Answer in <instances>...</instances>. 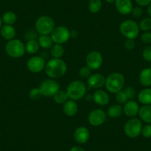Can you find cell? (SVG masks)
<instances>
[{"mask_svg": "<svg viewBox=\"0 0 151 151\" xmlns=\"http://www.w3.org/2000/svg\"><path fill=\"white\" fill-rule=\"evenodd\" d=\"M67 69L68 67L65 61L62 59L53 58L46 63L45 72L49 78L55 79L65 76L67 72Z\"/></svg>", "mask_w": 151, "mask_h": 151, "instance_id": "6da1fadb", "label": "cell"}, {"mask_svg": "<svg viewBox=\"0 0 151 151\" xmlns=\"http://www.w3.org/2000/svg\"><path fill=\"white\" fill-rule=\"evenodd\" d=\"M125 79L121 73H113L107 76L105 80V88L110 93H116L123 89Z\"/></svg>", "mask_w": 151, "mask_h": 151, "instance_id": "7a4b0ae2", "label": "cell"}, {"mask_svg": "<svg viewBox=\"0 0 151 151\" xmlns=\"http://www.w3.org/2000/svg\"><path fill=\"white\" fill-rule=\"evenodd\" d=\"M70 99L79 101L85 96L87 92V86L80 80H74L68 85L66 90Z\"/></svg>", "mask_w": 151, "mask_h": 151, "instance_id": "3957f363", "label": "cell"}, {"mask_svg": "<svg viewBox=\"0 0 151 151\" xmlns=\"http://www.w3.org/2000/svg\"><path fill=\"white\" fill-rule=\"evenodd\" d=\"M55 27L54 20L49 16L39 17L35 23V29L40 35H50Z\"/></svg>", "mask_w": 151, "mask_h": 151, "instance_id": "277c9868", "label": "cell"}, {"mask_svg": "<svg viewBox=\"0 0 151 151\" xmlns=\"http://www.w3.org/2000/svg\"><path fill=\"white\" fill-rule=\"evenodd\" d=\"M120 33L127 39L135 40L139 34V24L133 20L127 19L123 21L119 25Z\"/></svg>", "mask_w": 151, "mask_h": 151, "instance_id": "5b68a950", "label": "cell"}, {"mask_svg": "<svg viewBox=\"0 0 151 151\" xmlns=\"http://www.w3.org/2000/svg\"><path fill=\"white\" fill-rule=\"evenodd\" d=\"M7 54L12 58H20L25 53V45L19 40H10L5 45Z\"/></svg>", "mask_w": 151, "mask_h": 151, "instance_id": "8992f818", "label": "cell"}, {"mask_svg": "<svg viewBox=\"0 0 151 151\" xmlns=\"http://www.w3.org/2000/svg\"><path fill=\"white\" fill-rule=\"evenodd\" d=\"M142 127L143 126L140 119L137 118H131L124 124V133L129 138H136L142 133Z\"/></svg>", "mask_w": 151, "mask_h": 151, "instance_id": "52a82bcc", "label": "cell"}, {"mask_svg": "<svg viewBox=\"0 0 151 151\" xmlns=\"http://www.w3.org/2000/svg\"><path fill=\"white\" fill-rule=\"evenodd\" d=\"M53 43L55 44L62 45L66 43L70 40V31L65 26H58L54 28L50 34Z\"/></svg>", "mask_w": 151, "mask_h": 151, "instance_id": "ba28073f", "label": "cell"}, {"mask_svg": "<svg viewBox=\"0 0 151 151\" xmlns=\"http://www.w3.org/2000/svg\"><path fill=\"white\" fill-rule=\"evenodd\" d=\"M40 89L43 96L51 97L55 95L58 91L60 90V85L53 79H45L40 84Z\"/></svg>", "mask_w": 151, "mask_h": 151, "instance_id": "9c48e42d", "label": "cell"}, {"mask_svg": "<svg viewBox=\"0 0 151 151\" xmlns=\"http://www.w3.org/2000/svg\"><path fill=\"white\" fill-rule=\"evenodd\" d=\"M45 65V60L44 58L40 56H32L27 60L26 64L27 70L33 73H38L44 70Z\"/></svg>", "mask_w": 151, "mask_h": 151, "instance_id": "30bf717a", "label": "cell"}, {"mask_svg": "<svg viewBox=\"0 0 151 151\" xmlns=\"http://www.w3.org/2000/svg\"><path fill=\"white\" fill-rule=\"evenodd\" d=\"M86 65L91 70H96L101 68L103 63V56L97 50H93L90 52L86 56Z\"/></svg>", "mask_w": 151, "mask_h": 151, "instance_id": "8fae6325", "label": "cell"}, {"mask_svg": "<svg viewBox=\"0 0 151 151\" xmlns=\"http://www.w3.org/2000/svg\"><path fill=\"white\" fill-rule=\"evenodd\" d=\"M107 119V113L99 108L91 110L88 115V122L93 127H99L103 124Z\"/></svg>", "mask_w": 151, "mask_h": 151, "instance_id": "7c38bea8", "label": "cell"}, {"mask_svg": "<svg viewBox=\"0 0 151 151\" xmlns=\"http://www.w3.org/2000/svg\"><path fill=\"white\" fill-rule=\"evenodd\" d=\"M73 137L77 143L81 144V145L87 143L90 139L89 130L83 126L77 127L74 131Z\"/></svg>", "mask_w": 151, "mask_h": 151, "instance_id": "4fadbf2b", "label": "cell"}, {"mask_svg": "<svg viewBox=\"0 0 151 151\" xmlns=\"http://www.w3.org/2000/svg\"><path fill=\"white\" fill-rule=\"evenodd\" d=\"M105 77L101 73L91 74L88 79V86L94 89H100L105 85Z\"/></svg>", "mask_w": 151, "mask_h": 151, "instance_id": "5bb4252c", "label": "cell"}, {"mask_svg": "<svg viewBox=\"0 0 151 151\" xmlns=\"http://www.w3.org/2000/svg\"><path fill=\"white\" fill-rule=\"evenodd\" d=\"M115 7L116 11L122 15L130 14L133 8L131 0H116Z\"/></svg>", "mask_w": 151, "mask_h": 151, "instance_id": "9a60e30c", "label": "cell"}, {"mask_svg": "<svg viewBox=\"0 0 151 151\" xmlns=\"http://www.w3.org/2000/svg\"><path fill=\"white\" fill-rule=\"evenodd\" d=\"M139 109H140V107H139V104L136 101H133V100H129L124 104L123 113L127 116L133 118V117L136 116L137 114H139Z\"/></svg>", "mask_w": 151, "mask_h": 151, "instance_id": "2e32d148", "label": "cell"}, {"mask_svg": "<svg viewBox=\"0 0 151 151\" xmlns=\"http://www.w3.org/2000/svg\"><path fill=\"white\" fill-rule=\"evenodd\" d=\"M93 99L94 102L99 106L107 105L110 101V96L106 91L98 89L94 92L93 95Z\"/></svg>", "mask_w": 151, "mask_h": 151, "instance_id": "e0dca14e", "label": "cell"}, {"mask_svg": "<svg viewBox=\"0 0 151 151\" xmlns=\"http://www.w3.org/2000/svg\"><path fill=\"white\" fill-rule=\"evenodd\" d=\"M63 112L67 116L72 117L77 113L78 104L76 101L72 99H68L63 104Z\"/></svg>", "mask_w": 151, "mask_h": 151, "instance_id": "ac0fdd59", "label": "cell"}, {"mask_svg": "<svg viewBox=\"0 0 151 151\" xmlns=\"http://www.w3.org/2000/svg\"><path fill=\"white\" fill-rule=\"evenodd\" d=\"M16 33H17V31H16L15 27L10 24H5V25L2 26L0 29V34L4 40H8V41L14 40Z\"/></svg>", "mask_w": 151, "mask_h": 151, "instance_id": "d6986e66", "label": "cell"}, {"mask_svg": "<svg viewBox=\"0 0 151 151\" xmlns=\"http://www.w3.org/2000/svg\"><path fill=\"white\" fill-rule=\"evenodd\" d=\"M141 119L147 124H151V104L143 105L139 111Z\"/></svg>", "mask_w": 151, "mask_h": 151, "instance_id": "ffe728a7", "label": "cell"}, {"mask_svg": "<svg viewBox=\"0 0 151 151\" xmlns=\"http://www.w3.org/2000/svg\"><path fill=\"white\" fill-rule=\"evenodd\" d=\"M139 82L143 86L149 87L151 85V68H145L139 74Z\"/></svg>", "mask_w": 151, "mask_h": 151, "instance_id": "44dd1931", "label": "cell"}, {"mask_svg": "<svg viewBox=\"0 0 151 151\" xmlns=\"http://www.w3.org/2000/svg\"><path fill=\"white\" fill-rule=\"evenodd\" d=\"M122 113L123 107L121 104H115L110 106L107 111V115L112 119L119 118V117L121 116Z\"/></svg>", "mask_w": 151, "mask_h": 151, "instance_id": "7402d4cb", "label": "cell"}, {"mask_svg": "<svg viewBox=\"0 0 151 151\" xmlns=\"http://www.w3.org/2000/svg\"><path fill=\"white\" fill-rule=\"evenodd\" d=\"M138 100L144 105L151 104V88H145L138 94Z\"/></svg>", "mask_w": 151, "mask_h": 151, "instance_id": "603a6c76", "label": "cell"}, {"mask_svg": "<svg viewBox=\"0 0 151 151\" xmlns=\"http://www.w3.org/2000/svg\"><path fill=\"white\" fill-rule=\"evenodd\" d=\"M37 40L40 47L44 49H50L53 45V42L50 35H40Z\"/></svg>", "mask_w": 151, "mask_h": 151, "instance_id": "cb8c5ba5", "label": "cell"}, {"mask_svg": "<svg viewBox=\"0 0 151 151\" xmlns=\"http://www.w3.org/2000/svg\"><path fill=\"white\" fill-rule=\"evenodd\" d=\"M40 45L37 40H29L25 45V52L28 54H35L39 51Z\"/></svg>", "mask_w": 151, "mask_h": 151, "instance_id": "d4e9b609", "label": "cell"}, {"mask_svg": "<svg viewBox=\"0 0 151 151\" xmlns=\"http://www.w3.org/2000/svg\"><path fill=\"white\" fill-rule=\"evenodd\" d=\"M65 54V48L62 45L54 44L50 48V55L54 59H61Z\"/></svg>", "mask_w": 151, "mask_h": 151, "instance_id": "484cf974", "label": "cell"}, {"mask_svg": "<svg viewBox=\"0 0 151 151\" xmlns=\"http://www.w3.org/2000/svg\"><path fill=\"white\" fill-rule=\"evenodd\" d=\"M53 99H54V101L56 104H64L69 99V97H68V93H67L66 91L59 90L53 96Z\"/></svg>", "mask_w": 151, "mask_h": 151, "instance_id": "4316f807", "label": "cell"}, {"mask_svg": "<svg viewBox=\"0 0 151 151\" xmlns=\"http://www.w3.org/2000/svg\"><path fill=\"white\" fill-rule=\"evenodd\" d=\"M102 7L101 0H90L88 2V10L92 14H97Z\"/></svg>", "mask_w": 151, "mask_h": 151, "instance_id": "83f0119b", "label": "cell"}, {"mask_svg": "<svg viewBox=\"0 0 151 151\" xmlns=\"http://www.w3.org/2000/svg\"><path fill=\"white\" fill-rule=\"evenodd\" d=\"M2 19L5 24L12 25L17 22V17L15 13L12 12V11H8L3 14Z\"/></svg>", "mask_w": 151, "mask_h": 151, "instance_id": "f1b7e54d", "label": "cell"}, {"mask_svg": "<svg viewBox=\"0 0 151 151\" xmlns=\"http://www.w3.org/2000/svg\"><path fill=\"white\" fill-rule=\"evenodd\" d=\"M116 101L119 104H121V105L124 104L127 101H129L127 94L124 92V90H122L116 93Z\"/></svg>", "mask_w": 151, "mask_h": 151, "instance_id": "f546056e", "label": "cell"}, {"mask_svg": "<svg viewBox=\"0 0 151 151\" xmlns=\"http://www.w3.org/2000/svg\"><path fill=\"white\" fill-rule=\"evenodd\" d=\"M140 30L142 31L147 32L151 30V18H145L140 22L139 24Z\"/></svg>", "mask_w": 151, "mask_h": 151, "instance_id": "4dcf8cb0", "label": "cell"}, {"mask_svg": "<svg viewBox=\"0 0 151 151\" xmlns=\"http://www.w3.org/2000/svg\"><path fill=\"white\" fill-rule=\"evenodd\" d=\"M29 96L32 100L37 101V100H40L43 96V95L40 88H33L29 92Z\"/></svg>", "mask_w": 151, "mask_h": 151, "instance_id": "1f68e13d", "label": "cell"}, {"mask_svg": "<svg viewBox=\"0 0 151 151\" xmlns=\"http://www.w3.org/2000/svg\"><path fill=\"white\" fill-rule=\"evenodd\" d=\"M79 76L83 79H88L90 76L91 75V70L88 66H84L80 68L79 71Z\"/></svg>", "mask_w": 151, "mask_h": 151, "instance_id": "d6a6232c", "label": "cell"}, {"mask_svg": "<svg viewBox=\"0 0 151 151\" xmlns=\"http://www.w3.org/2000/svg\"><path fill=\"white\" fill-rule=\"evenodd\" d=\"M38 34H39V33L36 32V30H30L25 33V35H24V38H25L27 41H29V40H37V38L39 37V36H38Z\"/></svg>", "mask_w": 151, "mask_h": 151, "instance_id": "836d02e7", "label": "cell"}, {"mask_svg": "<svg viewBox=\"0 0 151 151\" xmlns=\"http://www.w3.org/2000/svg\"><path fill=\"white\" fill-rule=\"evenodd\" d=\"M142 56L145 60L151 62V46H147L144 49Z\"/></svg>", "mask_w": 151, "mask_h": 151, "instance_id": "e575fe53", "label": "cell"}, {"mask_svg": "<svg viewBox=\"0 0 151 151\" xmlns=\"http://www.w3.org/2000/svg\"><path fill=\"white\" fill-rule=\"evenodd\" d=\"M142 134L144 137L145 138H150L151 137V124H147L144 127H142Z\"/></svg>", "mask_w": 151, "mask_h": 151, "instance_id": "d590c367", "label": "cell"}, {"mask_svg": "<svg viewBox=\"0 0 151 151\" xmlns=\"http://www.w3.org/2000/svg\"><path fill=\"white\" fill-rule=\"evenodd\" d=\"M127 96V98L129 100H133V98L136 96V90L133 87H127L124 90Z\"/></svg>", "mask_w": 151, "mask_h": 151, "instance_id": "8d00e7d4", "label": "cell"}, {"mask_svg": "<svg viewBox=\"0 0 151 151\" xmlns=\"http://www.w3.org/2000/svg\"><path fill=\"white\" fill-rule=\"evenodd\" d=\"M124 47L126 50H131L136 46V42H135L134 40H131V39H127L125 42H124Z\"/></svg>", "mask_w": 151, "mask_h": 151, "instance_id": "74e56055", "label": "cell"}, {"mask_svg": "<svg viewBox=\"0 0 151 151\" xmlns=\"http://www.w3.org/2000/svg\"><path fill=\"white\" fill-rule=\"evenodd\" d=\"M141 40L144 43L146 44H150L151 43V32L147 31L145 32L141 36Z\"/></svg>", "mask_w": 151, "mask_h": 151, "instance_id": "f35d334b", "label": "cell"}, {"mask_svg": "<svg viewBox=\"0 0 151 151\" xmlns=\"http://www.w3.org/2000/svg\"><path fill=\"white\" fill-rule=\"evenodd\" d=\"M131 14L133 17H135V18H139L143 14V10L140 7H135V8H133V9H132Z\"/></svg>", "mask_w": 151, "mask_h": 151, "instance_id": "ab89813d", "label": "cell"}, {"mask_svg": "<svg viewBox=\"0 0 151 151\" xmlns=\"http://www.w3.org/2000/svg\"><path fill=\"white\" fill-rule=\"evenodd\" d=\"M138 5L140 7L148 6L151 3V0H135Z\"/></svg>", "mask_w": 151, "mask_h": 151, "instance_id": "60d3db41", "label": "cell"}, {"mask_svg": "<svg viewBox=\"0 0 151 151\" xmlns=\"http://www.w3.org/2000/svg\"><path fill=\"white\" fill-rule=\"evenodd\" d=\"M70 151H85V150L82 147L79 146H74L73 147H71V149L70 150Z\"/></svg>", "mask_w": 151, "mask_h": 151, "instance_id": "b9f144b4", "label": "cell"}, {"mask_svg": "<svg viewBox=\"0 0 151 151\" xmlns=\"http://www.w3.org/2000/svg\"><path fill=\"white\" fill-rule=\"evenodd\" d=\"M147 13H148V15H149L150 17L151 18V3L147 7Z\"/></svg>", "mask_w": 151, "mask_h": 151, "instance_id": "7bdbcfd3", "label": "cell"}, {"mask_svg": "<svg viewBox=\"0 0 151 151\" xmlns=\"http://www.w3.org/2000/svg\"><path fill=\"white\" fill-rule=\"evenodd\" d=\"M106 2H107V3H115L116 0H106Z\"/></svg>", "mask_w": 151, "mask_h": 151, "instance_id": "ee69618b", "label": "cell"}, {"mask_svg": "<svg viewBox=\"0 0 151 151\" xmlns=\"http://www.w3.org/2000/svg\"><path fill=\"white\" fill-rule=\"evenodd\" d=\"M2 18L0 17V29H1V27H2Z\"/></svg>", "mask_w": 151, "mask_h": 151, "instance_id": "f6af8a7d", "label": "cell"}]
</instances>
